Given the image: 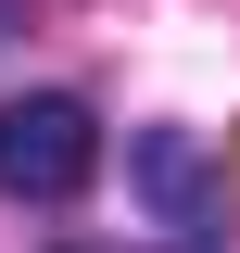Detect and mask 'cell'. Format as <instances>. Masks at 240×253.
Returning <instances> with one entry per match:
<instances>
[{
  "instance_id": "cell-1",
  "label": "cell",
  "mask_w": 240,
  "mask_h": 253,
  "mask_svg": "<svg viewBox=\"0 0 240 253\" xmlns=\"http://www.w3.org/2000/svg\"><path fill=\"white\" fill-rule=\"evenodd\" d=\"M89 177H101V126H89V101H63V89L0 101V190H13V203H76Z\"/></svg>"
},
{
  "instance_id": "cell-2",
  "label": "cell",
  "mask_w": 240,
  "mask_h": 253,
  "mask_svg": "<svg viewBox=\"0 0 240 253\" xmlns=\"http://www.w3.org/2000/svg\"><path fill=\"white\" fill-rule=\"evenodd\" d=\"M139 190L164 203V228H215V165H202V139H177V126L139 139Z\"/></svg>"
}]
</instances>
